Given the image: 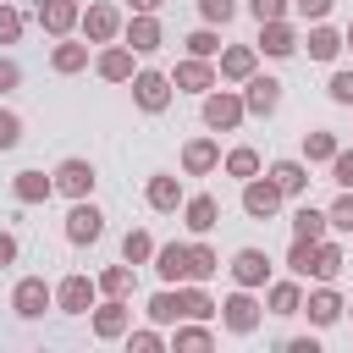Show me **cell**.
I'll list each match as a JSON object with an SVG mask.
<instances>
[{"label":"cell","instance_id":"6da1fadb","mask_svg":"<svg viewBox=\"0 0 353 353\" xmlns=\"http://www.w3.org/2000/svg\"><path fill=\"white\" fill-rule=\"evenodd\" d=\"M215 314H221V325H226L232 336H254V331H259V320H265V303L254 298V287H237V292H226V298H221V309H215Z\"/></svg>","mask_w":353,"mask_h":353},{"label":"cell","instance_id":"7a4b0ae2","mask_svg":"<svg viewBox=\"0 0 353 353\" xmlns=\"http://www.w3.org/2000/svg\"><path fill=\"white\" fill-rule=\"evenodd\" d=\"M199 110H204V127H210V132H237V127L248 121L243 94H237V88H221V83L204 94V105H199Z\"/></svg>","mask_w":353,"mask_h":353},{"label":"cell","instance_id":"3957f363","mask_svg":"<svg viewBox=\"0 0 353 353\" xmlns=\"http://www.w3.org/2000/svg\"><path fill=\"white\" fill-rule=\"evenodd\" d=\"M171 72H149V66H138L132 72V105L138 110H149V116H160L165 105H171Z\"/></svg>","mask_w":353,"mask_h":353},{"label":"cell","instance_id":"277c9868","mask_svg":"<svg viewBox=\"0 0 353 353\" xmlns=\"http://www.w3.org/2000/svg\"><path fill=\"white\" fill-rule=\"evenodd\" d=\"M11 309H17V320H44V309H55V287L44 276H22L11 287Z\"/></svg>","mask_w":353,"mask_h":353},{"label":"cell","instance_id":"5b68a950","mask_svg":"<svg viewBox=\"0 0 353 353\" xmlns=\"http://www.w3.org/2000/svg\"><path fill=\"white\" fill-rule=\"evenodd\" d=\"M121 44H127L132 55H154V50L165 44V28H160V17H154V11H132V17L121 22Z\"/></svg>","mask_w":353,"mask_h":353},{"label":"cell","instance_id":"8992f818","mask_svg":"<svg viewBox=\"0 0 353 353\" xmlns=\"http://www.w3.org/2000/svg\"><path fill=\"white\" fill-rule=\"evenodd\" d=\"M99 237H105V215H99V204H94V199H72V210H66V243L88 248V243H99Z\"/></svg>","mask_w":353,"mask_h":353},{"label":"cell","instance_id":"52a82bcc","mask_svg":"<svg viewBox=\"0 0 353 353\" xmlns=\"http://www.w3.org/2000/svg\"><path fill=\"white\" fill-rule=\"evenodd\" d=\"M94 303H99V287H94V276L72 270V276H61V281H55V309H61V314H88Z\"/></svg>","mask_w":353,"mask_h":353},{"label":"cell","instance_id":"ba28073f","mask_svg":"<svg viewBox=\"0 0 353 353\" xmlns=\"http://www.w3.org/2000/svg\"><path fill=\"white\" fill-rule=\"evenodd\" d=\"M77 33H83L88 44H116V39H121V11L105 6V0H94V6L77 17Z\"/></svg>","mask_w":353,"mask_h":353},{"label":"cell","instance_id":"9c48e42d","mask_svg":"<svg viewBox=\"0 0 353 353\" xmlns=\"http://www.w3.org/2000/svg\"><path fill=\"white\" fill-rule=\"evenodd\" d=\"M50 176H55V193H66V199H94V182H99V171L88 160H77V154L61 160Z\"/></svg>","mask_w":353,"mask_h":353},{"label":"cell","instance_id":"30bf717a","mask_svg":"<svg viewBox=\"0 0 353 353\" xmlns=\"http://www.w3.org/2000/svg\"><path fill=\"white\" fill-rule=\"evenodd\" d=\"M281 199H287V193H281L270 176H248V182H243V215H254V221H270V215L281 210Z\"/></svg>","mask_w":353,"mask_h":353},{"label":"cell","instance_id":"8fae6325","mask_svg":"<svg viewBox=\"0 0 353 353\" xmlns=\"http://www.w3.org/2000/svg\"><path fill=\"white\" fill-rule=\"evenodd\" d=\"M215 83H221V77H215V66H210V61H199V55L176 61V72H171V88H176V94H199V99H204Z\"/></svg>","mask_w":353,"mask_h":353},{"label":"cell","instance_id":"7c38bea8","mask_svg":"<svg viewBox=\"0 0 353 353\" xmlns=\"http://www.w3.org/2000/svg\"><path fill=\"white\" fill-rule=\"evenodd\" d=\"M226 270H232L237 287H254V292H259V287L270 281V254H265V248H237Z\"/></svg>","mask_w":353,"mask_h":353},{"label":"cell","instance_id":"4fadbf2b","mask_svg":"<svg viewBox=\"0 0 353 353\" xmlns=\"http://www.w3.org/2000/svg\"><path fill=\"white\" fill-rule=\"evenodd\" d=\"M342 309H347V303H342V292H336L331 281H320V287L303 298V309H298V314H309V325H320V331H325V325H336V320H342Z\"/></svg>","mask_w":353,"mask_h":353},{"label":"cell","instance_id":"5bb4252c","mask_svg":"<svg viewBox=\"0 0 353 353\" xmlns=\"http://www.w3.org/2000/svg\"><path fill=\"white\" fill-rule=\"evenodd\" d=\"M127 325H132L127 298H105V303H94V336H99V342H121Z\"/></svg>","mask_w":353,"mask_h":353},{"label":"cell","instance_id":"9a60e30c","mask_svg":"<svg viewBox=\"0 0 353 353\" xmlns=\"http://www.w3.org/2000/svg\"><path fill=\"white\" fill-rule=\"evenodd\" d=\"M33 17H39V28H44L50 39H66V33L77 28L83 6H77V0H39V6H33Z\"/></svg>","mask_w":353,"mask_h":353},{"label":"cell","instance_id":"2e32d148","mask_svg":"<svg viewBox=\"0 0 353 353\" xmlns=\"http://www.w3.org/2000/svg\"><path fill=\"white\" fill-rule=\"evenodd\" d=\"M259 72V50L254 44H221V83H248Z\"/></svg>","mask_w":353,"mask_h":353},{"label":"cell","instance_id":"e0dca14e","mask_svg":"<svg viewBox=\"0 0 353 353\" xmlns=\"http://www.w3.org/2000/svg\"><path fill=\"white\" fill-rule=\"evenodd\" d=\"M243 110H248V116H276V110H281V83L254 72V77L243 83Z\"/></svg>","mask_w":353,"mask_h":353},{"label":"cell","instance_id":"ac0fdd59","mask_svg":"<svg viewBox=\"0 0 353 353\" xmlns=\"http://www.w3.org/2000/svg\"><path fill=\"white\" fill-rule=\"evenodd\" d=\"M259 55H270V61H287L292 50H298V33H292V22L287 17H276V22H259V44H254Z\"/></svg>","mask_w":353,"mask_h":353},{"label":"cell","instance_id":"d6986e66","mask_svg":"<svg viewBox=\"0 0 353 353\" xmlns=\"http://www.w3.org/2000/svg\"><path fill=\"white\" fill-rule=\"evenodd\" d=\"M182 171H188V176L221 171V143H215V138H188V143H182Z\"/></svg>","mask_w":353,"mask_h":353},{"label":"cell","instance_id":"ffe728a7","mask_svg":"<svg viewBox=\"0 0 353 353\" xmlns=\"http://www.w3.org/2000/svg\"><path fill=\"white\" fill-rule=\"evenodd\" d=\"M149 265H154V276H160L165 287H182V281H188V243H160Z\"/></svg>","mask_w":353,"mask_h":353},{"label":"cell","instance_id":"44dd1931","mask_svg":"<svg viewBox=\"0 0 353 353\" xmlns=\"http://www.w3.org/2000/svg\"><path fill=\"white\" fill-rule=\"evenodd\" d=\"M94 72H99L105 83H132L138 66H132V50H127V44H105V50L94 55Z\"/></svg>","mask_w":353,"mask_h":353},{"label":"cell","instance_id":"7402d4cb","mask_svg":"<svg viewBox=\"0 0 353 353\" xmlns=\"http://www.w3.org/2000/svg\"><path fill=\"white\" fill-rule=\"evenodd\" d=\"M143 199H149V210H160V215H171V210H182V182L171 176V171H154L149 176V188H143Z\"/></svg>","mask_w":353,"mask_h":353},{"label":"cell","instance_id":"603a6c76","mask_svg":"<svg viewBox=\"0 0 353 353\" xmlns=\"http://www.w3.org/2000/svg\"><path fill=\"white\" fill-rule=\"evenodd\" d=\"M215 221H221V204H215L210 193H193V199H182V226H188L193 237L215 232Z\"/></svg>","mask_w":353,"mask_h":353},{"label":"cell","instance_id":"cb8c5ba5","mask_svg":"<svg viewBox=\"0 0 353 353\" xmlns=\"http://www.w3.org/2000/svg\"><path fill=\"white\" fill-rule=\"evenodd\" d=\"M298 309H303V287H298V276H292V281H265V314L287 320V314H298Z\"/></svg>","mask_w":353,"mask_h":353},{"label":"cell","instance_id":"d4e9b609","mask_svg":"<svg viewBox=\"0 0 353 353\" xmlns=\"http://www.w3.org/2000/svg\"><path fill=\"white\" fill-rule=\"evenodd\" d=\"M50 66L61 72V77H77V72H88V39L77 44L72 33L66 39H55V50H50Z\"/></svg>","mask_w":353,"mask_h":353},{"label":"cell","instance_id":"484cf974","mask_svg":"<svg viewBox=\"0 0 353 353\" xmlns=\"http://www.w3.org/2000/svg\"><path fill=\"white\" fill-rule=\"evenodd\" d=\"M265 176H270L287 199H303V193H309V160H276Z\"/></svg>","mask_w":353,"mask_h":353},{"label":"cell","instance_id":"4316f807","mask_svg":"<svg viewBox=\"0 0 353 353\" xmlns=\"http://www.w3.org/2000/svg\"><path fill=\"white\" fill-rule=\"evenodd\" d=\"M298 44L309 50V61H336V55H342V33L325 28V22H309V33H303Z\"/></svg>","mask_w":353,"mask_h":353},{"label":"cell","instance_id":"83f0119b","mask_svg":"<svg viewBox=\"0 0 353 353\" xmlns=\"http://www.w3.org/2000/svg\"><path fill=\"white\" fill-rule=\"evenodd\" d=\"M165 342H171L176 353H204V347H215V336H210V325H204V320H176Z\"/></svg>","mask_w":353,"mask_h":353},{"label":"cell","instance_id":"f1b7e54d","mask_svg":"<svg viewBox=\"0 0 353 353\" xmlns=\"http://www.w3.org/2000/svg\"><path fill=\"white\" fill-rule=\"evenodd\" d=\"M11 193H17V204H44V199L55 193V176H44V171H17V176H11Z\"/></svg>","mask_w":353,"mask_h":353},{"label":"cell","instance_id":"f546056e","mask_svg":"<svg viewBox=\"0 0 353 353\" xmlns=\"http://www.w3.org/2000/svg\"><path fill=\"white\" fill-rule=\"evenodd\" d=\"M342 265H347V254H342V243H314V265H309V276L314 281H336L342 276Z\"/></svg>","mask_w":353,"mask_h":353},{"label":"cell","instance_id":"4dcf8cb0","mask_svg":"<svg viewBox=\"0 0 353 353\" xmlns=\"http://www.w3.org/2000/svg\"><path fill=\"white\" fill-rule=\"evenodd\" d=\"M143 314H149L154 325H176V320H182V287H160V292L143 303Z\"/></svg>","mask_w":353,"mask_h":353},{"label":"cell","instance_id":"1f68e13d","mask_svg":"<svg viewBox=\"0 0 353 353\" xmlns=\"http://www.w3.org/2000/svg\"><path fill=\"white\" fill-rule=\"evenodd\" d=\"M325 232H331L325 210H314V204H298V210H292V237H309V243H320Z\"/></svg>","mask_w":353,"mask_h":353},{"label":"cell","instance_id":"d6a6232c","mask_svg":"<svg viewBox=\"0 0 353 353\" xmlns=\"http://www.w3.org/2000/svg\"><path fill=\"white\" fill-rule=\"evenodd\" d=\"M215 298L199 287V281H182V320H215Z\"/></svg>","mask_w":353,"mask_h":353},{"label":"cell","instance_id":"836d02e7","mask_svg":"<svg viewBox=\"0 0 353 353\" xmlns=\"http://www.w3.org/2000/svg\"><path fill=\"white\" fill-rule=\"evenodd\" d=\"M221 171H226V176H237V182H248V176H259V154H254L248 143H237V149H226V154H221Z\"/></svg>","mask_w":353,"mask_h":353},{"label":"cell","instance_id":"e575fe53","mask_svg":"<svg viewBox=\"0 0 353 353\" xmlns=\"http://www.w3.org/2000/svg\"><path fill=\"white\" fill-rule=\"evenodd\" d=\"M221 270V254L210 243H188V281H210Z\"/></svg>","mask_w":353,"mask_h":353},{"label":"cell","instance_id":"d590c367","mask_svg":"<svg viewBox=\"0 0 353 353\" xmlns=\"http://www.w3.org/2000/svg\"><path fill=\"white\" fill-rule=\"evenodd\" d=\"M94 287H99L105 298H127V292H132V265H127V259H121V265H105V270L94 276Z\"/></svg>","mask_w":353,"mask_h":353},{"label":"cell","instance_id":"8d00e7d4","mask_svg":"<svg viewBox=\"0 0 353 353\" xmlns=\"http://www.w3.org/2000/svg\"><path fill=\"white\" fill-rule=\"evenodd\" d=\"M336 149H342V143H336V132H325V127L303 132V160H309V165H325V160H331Z\"/></svg>","mask_w":353,"mask_h":353},{"label":"cell","instance_id":"74e56055","mask_svg":"<svg viewBox=\"0 0 353 353\" xmlns=\"http://www.w3.org/2000/svg\"><path fill=\"white\" fill-rule=\"evenodd\" d=\"M121 259H127V265H149V259H154V237H149L143 226H132V232L121 237Z\"/></svg>","mask_w":353,"mask_h":353},{"label":"cell","instance_id":"f35d334b","mask_svg":"<svg viewBox=\"0 0 353 353\" xmlns=\"http://www.w3.org/2000/svg\"><path fill=\"white\" fill-rule=\"evenodd\" d=\"M182 44H188V55H199V61H215V55H221V33H215L210 22H204V28H193Z\"/></svg>","mask_w":353,"mask_h":353},{"label":"cell","instance_id":"ab89813d","mask_svg":"<svg viewBox=\"0 0 353 353\" xmlns=\"http://www.w3.org/2000/svg\"><path fill=\"white\" fill-rule=\"evenodd\" d=\"M325 221H331V232L353 237V188H342V193H336V204L325 210Z\"/></svg>","mask_w":353,"mask_h":353},{"label":"cell","instance_id":"60d3db41","mask_svg":"<svg viewBox=\"0 0 353 353\" xmlns=\"http://www.w3.org/2000/svg\"><path fill=\"white\" fill-rule=\"evenodd\" d=\"M309 265H314V243H309V237H292V248H287V270H292V276H309Z\"/></svg>","mask_w":353,"mask_h":353},{"label":"cell","instance_id":"b9f144b4","mask_svg":"<svg viewBox=\"0 0 353 353\" xmlns=\"http://www.w3.org/2000/svg\"><path fill=\"white\" fill-rule=\"evenodd\" d=\"M121 342H127L132 353H160V347H165V336H160L154 325H143V331H132V325H127V336H121Z\"/></svg>","mask_w":353,"mask_h":353},{"label":"cell","instance_id":"7bdbcfd3","mask_svg":"<svg viewBox=\"0 0 353 353\" xmlns=\"http://www.w3.org/2000/svg\"><path fill=\"white\" fill-rule=\"evenodd\" d=\"M199 17H204L210 28H226V22L237 17V0H199Z\"/></svg>","mask_w":353,"mask_h":353},{"label":"cell","instance_id":"ee69618b","mask_svg":"<svg viewBox=\"0 0 353 353\" xmlns=\"http://www.w3.org/2000/svg\"><path fill=\"white\" fill-rule=\"evenodd\" d=\"M22 39V11L11 0H0V44H17Z\"/></svg>","mask_w":353,"mask_h":353},{"label":"cell","instance_id":"f6af8a7d","mask_svg":"<svg viewBox=\"0 0 353 353\" xmlns=\"http://www.w3.org/2000/svg\"><path fill=\"white\" fill-rule=\"evenodd\" d=\"M17 143H22V116L0 105V154H6V149H17Z\"/></svg>","mask_w":353,"mask_h":353},{"label":"cell","instance_id":"bcb514c9","mask_svg":"<svg viewBox=\"0 0 353 353\" xmlns=\"http://www.w3.org/2000/svg\"><path fill=\"white\" fill-rule=\"evenodd\" d=\"M292 11V0H248V17L254 22H276V17H287Z\"/></svg>","mask_w":353,"mask_h":353},{"label":"cell","instance_id":"7dc6e473","mask_svg":"<svg viewBox=\"0 0 353 353\" xmlns=\"http://www.w3.org/2000/svg\"><path fill=\"white\" fill-rule=\"evenodd\" d=\"M325 165H331V182L336 188H353V149H336Z\"/></svg>","mask_w":353,"mask_h":353},{"label":"cell","instance_id":"c3c4849f","mask_svg":"<svg viewBox=\"0 0 353 353\" xmlns=\"http://www.w3.org/2000/svg\"><path fill=\"white\" fill-rule=\"evenodd\" d=\"M325 94H331V105H353V72H331Z\"/></svg>","mask_w":353,"mask_h":353},{"label":"cell","instance_id":"681fc988","mask_svg":"<svg viewBox=\"0 0 353 353\" xmlns=\"http://www.w3.org/2000/svg\"><path fill=\"white\" fill-rule=\"evenodd\" d=\"M331 6H336V0H292V11H298L303 22H325V17H331Z\"/></svg>","mask_w":353,"mask_h":353},{"label":"cell","instance_id":"f907efd6","mask_svg":"<svg viewBox=\"0 0 353 353\" xmlns=\"http://www.w3.org/2000/svg\"><path fill=\"white\" fill-rule=\"evenodd\" d=\"M17 88H22V66H17L11 55H0V99H6V94H17Z\"/></svg>","mask_w":353,"mask_h":353},{"label":"cell","instance_id":"816d5d0a","mask_svg":"<svg viewBox=\"0 0 353 353\" xmlns=\"http://www.w3.org/2000/svg\"><path fill=\"white\" fill-rule=\"evenodd\" d=\"M17 254H22V243H17L11 232H0V270H6V265H17Z\"/></svg>","mask_w":353,"mask_h":353},{"label":"cell","instance_id":"f5cc1de1","mask_svg":"<svg viewBox=\"0 0 353 353\" xmlns=\"http://www.w3.org/2000/svg\"><path fill=\"white\" fill-rule=\"evenodd\" d=\"M287 353H320V342H314V336H292V342H287Z\"/></svg>","mask_w":353,"mask_h":353},{"label":"cell","instance_id":"db71d44e","mask_svg":"<svg viewBox=\"0 0 353 353\" xmlns=\"http://www.w3.org/2000/svg\"><path fill=\"white\" fill-rule=\"evenodd\" d=\"M127 6H132V11H160L165 0H127Z\"/></svg>","mask_w":353,"mask_h":353},{"label":"cell","instance_id":"11a10c76","mask_svg":"<svg viewBox=\"0 0 353 353\" xmlns=\"http://www.w3.org/2000/svg\"><path fill=\"white\" fill-rule=\"evenodd\" d=\"M342 50H353V22H347V33H342Z\"/></svg>","mask_w":353,"mask_h":353},{"label":"cell","instance_id":"9f6ffc18","mask_svg":"<svg viewBox=\"0 0 353 353\" xmlns=\"http://www.w3.org/2000/svg\"><path fill=\"white\" fill-rule=\"evenodd\" d=\"M347 309H353V303H347Z\"/></svg>","mask_w":353,"mask_h":353}]
</instances>
